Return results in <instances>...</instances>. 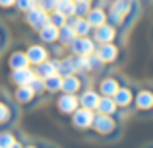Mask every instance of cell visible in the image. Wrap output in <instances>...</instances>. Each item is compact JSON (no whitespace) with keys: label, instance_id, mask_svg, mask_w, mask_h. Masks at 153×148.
Returning <instances> with one entry per match:
<instances>
[{"label":"cell","instance_id":"1","mask_svg":"<svg viewBox=\"0 0 153 148\" xmlns=\"http://www.w3.org/2000/svg\"><path fill=\"white\" fill-rule=\"evenodd\" d=\"M27 22H29L31 27L41 29L43 26H47V23H49L47 10H43V8H31V10H27Z\"/></svg>","mask_w":153,"mask_h":148},{"label":"cell","instance_id":"2","mask_svg":"<svg viewBox=\"0 0 153 148\" xmlns=\"http://www.w3.org/2000/svg\"><path fill=\"white\" fill-rule=\"evenodd\" d=\"M128 10H130V0H118V2H114V6L111 10V20L114 23H120L122 18L128 14Z\"/></svg>","mask_w":153,"mask_h":148},{"label":"cell","instance_id":"3","mask_svg":"<svg viewBox=\"0 0 153 148\" xmlns=\"http://www.w3.org/2000/svg\"><path fill=\"white\" fill-rule=\"evenodd\" d=\"M72 49L78 55H89V53H93V43L85 37H79V39H74V41H72Z\"/></svg>","mask_w":153,"mask_h":148},{"label":"cell","instance_id":"4","mask_svg":"<svg viewBox=\"0 0 153 148\" xmlns=\"http://www.w3.org/2000/svg\"><path fill=\"white\" fill-rule=\"evenodd\" d=\"M93 123V115H91V109H79L74 113V125L78 127H89Z\"/></svg>","mask_w":153,"mask_h":148},{"label":"cell","instance_id":"5","mask_svg":"<svg viewBox=\"0 0 153 148\" xmlns=\"http://www.w3.org/2000/svg\"><path fill=\"white\" fill-rule=\"evenodd\" d=\"M12 78H14L16 84H19V86H25V84H29L31 80H33V72H31L29 68H16V72L12 74Z\"/></svg>","mask_w":153,"mask_h":148},{"label":"cell","instance_id":"6","mask_svg":"<svg viewBox=\"0 0 153 148\" xmlns=\"http://www.w3.org/2000/svg\"><path fill=\"white\" fill-rule=\"evenodd\" d=\"M45 57H47V51L43 49V47H39V45L31 47V49L27 51V61H29V62H37V65H41V62L45 61Z\"/></svg>","mask_w":153,"mask_h":148},{"label":"cell","instance_id":"7","mask_svg":"<svg viewBox=\"0 0 153 148\" xmlns=\"http://www.w3.org/2000/svg\"><path fill=\"white\" fill-rule=\"evenodd\" d=\"M112 127H114L112 119L108 117V115H105V113L95 119V129H97L99 133H108V131H112Z\"/></svg>","mask_w":153,"mask_h":148},{"label":"cell","instance_id":"8","mask_svg":"<svg viewBox=\"0 0 153 148\" xmlns=\"http://www.w3.org/2000/svg\"><path fill=\"white\" fill-rule=\"evenodd\" d=\"M95 37L99 39L101 43H108L112 37H114V29L111 26H97V31H95Z\"/></svg>","mask_w":153,"mask_h":148},{"label":"cell","instance_id":"9","mask_svg":"<svg viewBox=\"0 0 153 148\" xmlns=\"http://www.w3.org/2000/svg\"><path fill=\"white\" fill-rule=\"evenodd\" d=\"M76 105H78V99H76L72 94H68V95H64V98L58 99V107L62 111H68V113H70V111H74Z\"/></svg>","mask_w":153,"mask_h":148},{"label":"cell","instance_id":"10","mask_svg":"<svg viewBox=\"0 0 153 148\" xmlns=\"http://www.w3.org/2000/svg\"><path fill=\"white\" fill-rule=\"evenodd\" d=\"M41 37H43V41H54V39L58 37V27L52 26V23L49 22L47 26L41 27Z\"/></svg>","mask_w":153,"mask_h":148},{"label":"cell","instance_id":"11","mask_svg":"<svg viewBox=\"0 0 153 148\" xmlns=\"http://www.w3.org/2000/svg\"><path fill=\"white\" fill-rule=\"evenodd\" d=\"M56 12H60L62 16H72L76 12V4L72 0H58L56 4Z\"/></svg>","mask_w":153,"mask_h":148},{"label":"cell","instance_id":"12","mask_svg":"<svg viewBox=\"0 0 153 148\" xmlns=\"http://www.w3.org/2000/svg\"><path fill=\"white\" fill-rule=\"evenodd\" d=\"M97 103H99V98L95 92H85L82 95V105L85 109H93V107H97Z\"/></svg>","mask_w":153,"mask_h":148},{"label":"cell","instance_id":"13","mask_svg":"<svg viewBox=\"0 0 153 148\" xmlns=\"http://www.w3.org/2000/svg\"><path fill=\"white\" fill-rule=\"evenodd\" d=\"M78 88H79V82H78V78H74L72 74H68L66 78H62V90H64V92H68V94H74Z\"/></svg>","mask_w":153,"mask_h":148},{"label":"cell","instance_id":"14","mask_svg":"<svg viewBox=\"0 0 153 148\" xmlns=\"http://www.w3.org/2000/svg\"><path fill=\"white\" fill-rule=\"evenodd\" d=\"M68 26H70L78 35H85L87 31H89V22H87V20H74V22H70Z\"/></svg>","mask_w":153,"mask_h":148},{"label":"cell","instance_id":"15","mask_svg":"<svg viewBox=\"0 0 153 148\" xmlns=\"http://www.w3.org/2000/svg\"><path fill=\"white\" fill-rule=\"evenodd\" d=\"M27 55H23V53H14L12 55V59H10V66L12 68H25L27 66Z\"/></svg>","mask_w":153,"mask_h":148},{"label":"cell","instance_id":"16","mask_svg":"<svg viewBox=\"0 0 153 148\" xmlns=\"http://www.w3.org/2000/svg\"><path fill=\"white\" fill-rule=\"evenodd\" d=\"M97 107L101 109V113L105 115H112L114 113V101L112 99H108V95H105V99H99V103H97Z\"/></svg>","mask_w":153,"mask_h":148},{"label":"cell","instance_id":"17","mask_svg":"<svg viewBox=\"0 0 153 148\" xmlns=\"http://www.w3.org/2000/svg\"><path fill=\"white\" fill-rule=\"evenodd\" d=\"M118 90V84L114 82V80H103L101 82V92H103V95H114V92Z\"/></svg>","mask_w":153,"mask_h":148},{"label":"cell","instance_id":"18","mask_svg":"<svg viewBox=\"0 0 153 148\" xmlns=\"http://www.w3.org/2000/svg\"><path fill=\"white\" fill-rule=\"evenodd\" d=\"M33 94H35V92L31 90V86H29V84H25V86H19V90H18V94H16V98H18L19 101H29V99L33 98Z\"/></svg>","mask_w":153,"mask_h":148},{"label":"cell","instance_id":"19","mask_svg":"<svg viewBox=\"0 0 153 148\" xmlns=\"http://www.w3.org/2000/svg\"><path fill=\"white\" fill-rule=\"evenodd\" d=\"M74 35H76V31L72 29L70 26H62V27H60L58 37H60L62 43H72V41H74Z\"/></svg>","mask_w":153,"mask_h":148},{"label":"cell","instance_id":"20","mask_svg":"<svg viewBox=\"0 0 153 148\" xmlns=\"http://www.w3.org/2000/svg\"><path fill=\"white\" fill-rule=\"evenodd\" d=\"M87 22H89V26H103L105 23V14L101 10H93V12H89V18H87Z\"/></svg>","mask_w":153,"mask_h":148},{"label":"cell","instance_id":"21","mask_svg":"<svg viewBox=\"0 0 153 148\" xmlns=\"http://www.w3.org/2000/svg\"><path fill=\"white\" fill-rule=\"evenodd\" d=\"M99 57L103 59V61H112V59L116 57V47H112V45H103L101 47V51H99Z\"/></svg>","mask_w":153,"mask_h":148},{"label":"cell","instance_id":"22","mask_svg":"<svg viewBox=\"0 0 153 148\" xmlns=\"http://www.w3.org/2000/svg\"><path fill=\"white\" fill-rule=\"evenodd\" d=\"M130 99H132V95H130L128 90H116L114 92V101L118 103V105H128Z\"/></svg>","mask_w":153,"mask_h":148},{"label":"cell","instance_id":"23","mask_svg":"<svg viewBox=\"0 0 153 148\" xmlns=\"http://www.w3.org/2000/svg\"><path fill=\"white\" fill-rule=\"evenodd\" d=\"M138 105L142 107V109L153 105V94H151V92H142V94L138 95Z\"/></svg>","mask_w":153,"mask_h":148},{"label":"cell","instance_id":"24","mask_svg":"<svg viewBox=\"0 0 153 148\" xmlns=\"http://www.w3.org/2000/svg\"><path fill=\"white\" fill-rule=\"evenodd\" d=\"M39 74L43 76V78H49V76L56 74V65L54 62H41V68H39Z\"/></svg>","mask_w":153,"mask_h":148},{"label":"cell","instance_id":"25","mask_svg":"<svg viewBox=\"0 0 153 148\" xmlns=\"http://www.w3.org/2000/svg\"><path fill=\"white\" fill-rule=\"evenodd\" d=\"M72 70H74V65H72V59H66V61H60L58 65H56V72L68 76L72 74Z\"/></svg>","mask_w":153,"mask_h":148},{"label":"cell","instance_id":"26","mask_svg":"<svg viewBox=\"0 0 153 148\" xmlns=\"http://www.w3.org/2000/svg\"><path fill=\"white\" fill-rule=\"evenodd\" d=\"M45 88H49L51 92H54V90H58V88H62V78H60V76H56V74L49 76V78H47Z\"/></svg>","mask_w":153,"mask_h":148},{"label":"cell","instance_id":"27","mask_svg":"<svg viewBox=\"0 0 153 148\" xmlns=\"http://www.w3.org/2000/svg\"><path fill=\"white\" fill-rule=\"evenodd\" d=\"M72 65H74V68H78V70H87V68H89L87 55H79V57L72 59Z\"/></svg>","mask_w":153,"mask_h":148},{"label":"cell","instance_id":"28","mask_svg":"<svg viewBox=\"0 0 153 148\" xmlns=\"http://www.w3.org/2000/svg\"><path fill=\"white\" fill-rule=\"evenodd\" d=\"M64 18H66V16H62L60 12H54V14L49 16V22L56 27H62V26H66V23H64Z\"/></svg>","mask_w":153,"mask_h":148},{"label":"cell","instance_id":"29","mask_svg":"<svg viewBox=\"0 0 153 148\" xmlns=\"http://www.w3.org/2000/svg\"><path fill=\"white\" fill-rule=\"evenodd\" d=\"M14 137H12V134H8V133H2L0 134V146L2 148H10L12 144H14Z\"/></svg>","mask_w":153,"mask_h":148},{"label":"cell","instance_id":"30","mask_svg":"<svg viewBox=\"0 0 153 148\" xmlns=\"http://www.w3.org/2000/svg\"><path fill=\"white\" fill-rule=\"evenodd\" d=\"M76 12H78V14H89V4H87V0H79V2L76 4Z\"/></svg>","mask_w":153,"mask_h":148},{"label":"cell","instance_id":"31","mask_svg":"<svg viewBox=\"0 0 153 148\" xmlns=\"http://www.w3.org/2000/svg\"><path fill=\"white\" fill-rule=\"evenodd\" d=\"M18 6L22 10H31V8H35V0H18Z\"/></svg>","mask_w":153,"mask_h":148},{"label":"cell","instance_id":"32","mask_svg":"<svg viewBox=\"0 0 153 148\" xmlns=\"http://www.w3.org/2000/svg\"><path fill=\"white\" fill-rule=\"evenodd\" d=\"M56 4H58V0H41L43 10H56Z\"/></svg>","mask_w":153,"mask_h":148},{"label":"cell","instance_id":"33","mask_svg":"<svg viewBox=\"0 0 153 148\" xmlns=\"http://www.w3.org/2000/svg\"><path fill=\"white\" fill-rule=\"evenodd\" d=\"M29 86H31V90H33V92H41L43 90V88H45V84H43L41 82V80H31V82H29Z\"/></svg>","mask_w":153,"mask_h":148},{"label":"cell","instance_id":"34","mask_svg":"<svg viewBox=\"0 0 153 148\" xmlns=\"http://www.w3.org/2000/svg\"><path fill=\"white\" fill-rule=\"evenodd\" d=\"M6 117H8V107L0 103V121H4Z\"/></svg>","mask_w":153,"mask_h":148},{"label":"cell","instance_id":"35","mask_svg":"<svg viewBox=\"0 0 153 148\" xmlns=\"http://www.w3.org/2000/svg\"><path fill=\"white\" fill-rule=\"evenodd\" d=\"M0 4H2V6H12L14 0H0Z\"/></svg>","mask_w":153,"mask_h":148},{"label":"cell","instance_id":"36","mask_svg":"<svg viewBox=\"0 0 153 148\" xmlns=\"http://www.w3.org/2000/svg\"><path fill=\"white\" fill-rule=\"evenodd\" d=\"M10 148H22V146H19V144H16V142H14V144H12Z\"/></svg>","mask_w":153,"mask_h":148},{"label":"cell","instance_id":"37","mask_svg":"<svg viewBox=\"0 0 153 148\" xmlns=\"http://www.w3.org/2000/svg\"><path fill=\"white\" fill-rule=\"evenodd\" d=\"M0 148H2V146H0Z\"/></svg>","mask_w":153,"mask_h":148}]
</instances>
